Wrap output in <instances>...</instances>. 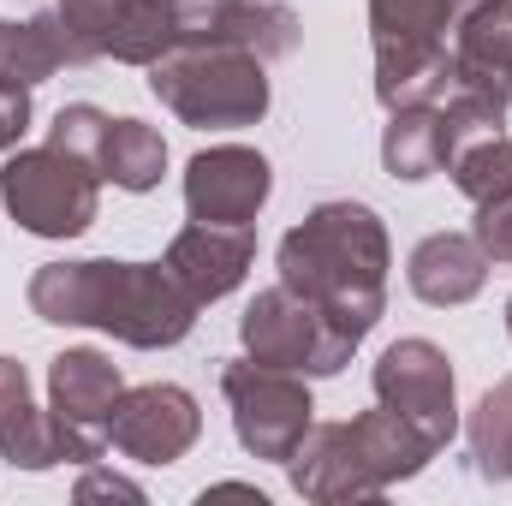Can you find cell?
I'll return each instance as SVG.
<instances>
[{
	"instance_id": "8",
	"label": "cell",
	"mask_w": 512,
	"mask_h": 506,
	"mask_svg": "<svg viewBox=\"0 0 512 506\" xmlns=\"http://www.w3.org/2000/svg\"><path fill=\"white\" fill-rule=\"evenodd\" d=\"M239 340L256 364H274V370H298V376H340L352 364V340H340L322 310L310 298H298L292 286H268L256 292L239 316Z\"/></svg>"
},
{
	"instance_id": "11",
	"label": "cell",
	"mask_w": 512,
	"mask_h": 506,
	"mask_svg": "<svg viewBox=\"0 0 512 506\" xmlns=\"http://www.w3.org/2000/svg\"><path fill=\"white\" fill-rule=\"evenodd\" d=\"M84 60H120V66H155L179 30L173 0H54Z\"/></svg>"
},
{
	"instance_id": "22",
	"label": "cell",
	"mask_w": 512,
	"mask_h": 506,
	"mask_svg": "<svg viewBox=\"0 0 512 506\" xmlns=\"http://www.w3.org/2000/svg\"><path fill=\"white\" fill-rule=\"evenodd\" d=\"M447 173H453V185H459L471 203L512 197V137L507 131H477V137H465V143L447 155Z\"/></svg>"
},
{
	"instance_id": "10",
	"label": "cell",
	"mask_w": 512,
	"mask_h": 506,
	"mask_svg": "<svg viewBox=\"0 0 512 506\" xmlns=\"http://www.w3.org/2000/svg\"><path fill=\"white\" fill-rule=\"evenodd\" d=\"M126 393V376L108 352L72 346L48 364V411L66 435V465H96L108 453V423Z\"/></svg>"
},
{
	"instance_id": "21",
	"label": "cell",
	"mask_w": 512,
	"mask_h": 506,
	"mask_svg": "<svg viewBox=\"0 0 512 506\" xmlns=\"http://www.w3.org/2000/svg\"><path fill=\"white\" fill-rule=\"evenodd\" d=\"M96 173L120 191H155L167 173V143L161 131L143 120H108L102 143H96Z\"/></svg>"
},
{
	"instance_id": "24",
	"label": "cell",
	"mask_w": 512,
	"mask_h": 506,
	"mask_svg": "<svg viewBox=\"0 0 512 506\" xmlns=\"http://www.w3.org/2000/svg\"><path fill=\"white\" fill-rule=\"evenodd\" d=\"M108 120H114V114H102V108H90V102H72V108H60V114H54L48 143H60V149H72V155L96 161V143H102Z\"/></svg>"
},
{
	"instance_id": "4",
	"label": "cell",
	"mask_w": 512,
	"mask_h": 506,
	"mask_svg": "<svg viewBox=\"0 0 512 506\" xmlns=\"http://www.w3.org/2000/svg\"><path fill=\"white\" fill-rule=\"evenodd\" d=\"M149 96L197 131H239L268 114V60L251 48L179 42L149 66Z\"/></svg>"
},
{
	"instance_id": "20",
	"label": "cell",
	"mask_w": 512,
	"mask_h": 506,
	"mask_svg": "<svg viewBox=\"0 0 512 506\" xmlns=\"http://www.w3.org/2000/svg\"><path fill=\"white\" fill-rule=\"evenodd\" d=\"M453 155L447 143V120H441V102H411V108H393L382 131V167L393 179H429L441 173Z\"/></svg>"
},
{
	"instance_id": "1",
	"label": "cell",
	"mask_w": 512,
	"mask_h": 506,
	"mask_svg": "<svg viewBox=\"0 0 512 506\" xmlns=\"http://www.w3.org/2000/svg\"><path fill=\"white\" fill-rule=\"evenodd\" d=\"M30 310L54 328H102L120 346L161 352L197 328V298L173 280L167 262H48L30 274Z\"/></svg>"
},
{
	"instance_id": "5",
	"label": "cell",
	"mask_w": 512,
	"mask_h": 506,
	"mask_svg": "<svg viewBox=\"0 0 512 506\" xmlns=\"http://www.w3.org/2000/svg\"><path fill=\"white\" fill-rule=\"evenodd\" d=\"M459 0H370L376 102L387 114L411 102H441L453 90V24Z\"/></svg>"
},
{
	"instance_id": "18",
	"label": "cell",
	"mask_w": 512,
	"mask_h": 506,
	"mask_svg": "<svg viewBox=\"0 0 512 506\" xmlns=\"http://www.w3.org/2000/svg\"><path fill=\"white\" fill-rule=\"evenodd\" d=\"M483 280H489V256L471 233H429L405 262V286L435 310L471 304L483 292Z\"/></svg>"
},
{
	"instance_id": "19",
	"label": "cell",
	"mask_w": 512,
	"mask_h": 506,
	"mask_svg": "<svg viewBox=\"0 0 512 506\" xmlns=\"http://www.w3.org/2000/svg\"><path fill=\"white\" fill-rule=\"evenodd\" d=\"M66 66H84V48L72 42L66 18L54 6L36 12V18H24V24H0V78L36 90V84H48Z\"/></svg>"
},
{
	"instance_id": "3",
	"label": "cell",
	"mask_w": 512,
	"mask_h": 506,
	"mask_svg": "<svg viewBox=\"0 0 512 506\" xmlns=\"http://www.w3.org/2000/svg\"><path fill=\"white\" fill-rule=\"evenodd\" d=\"M435 459V447L399 423L387 405L352 417V423H310L298 453L286 459L292 489L316 506H340V501H382L387 489L411 483L423 465Z\"/></svg>"
},
{
	"instance_id": "26",
	"label": "cell",
	"mask_w": 512,
	"mask_h": 506,
	"mask_svg": "<svg viewBox=\"0 0 512 506\" xmlns=\"http://www.w3.org/2000/svg\"><path fill=\"white\" fill-rule=\"evenodd\" d=\"M24 131H30V90L0 78V155H12Z\"/></svg>"
},
{
	"instance_id": "13",
	"label": "cell",
	"mask_w": 512,
	"mask_h": 506,
	"mask_svg": "<svg viewBox=\"0 0 512 506\" xmlns=\"http://www.w3.org/2000/svg\"><path fill=\"white\" fill-rule=\"evenodd\" d=\"M268 191H274L268 155L245 149V143H215V149L191 155V167H185V209H191V221H209V227H251Z\"/></svg>"
},
{
	"instance_id": "9",
	"label": "cell",
	"mask_w": 512,
	"mask_h": 506,
	"mask_svg": "<svg viewBox=\"0 0 512 506\" xmlns=\"http://www.w3.org/2000/svg\"><path fill=\"white\" fill-rule=\"evenodd\" d=\"M376 405L411 423L435 453L459 435V387L435 340H393L376 358Z\"/></svg>"
},
{
	"instance_id": "23",
	"label": "cell",
	"mask_w": 512,
	"mask_h": 506,
	"mask_svg": "<svg viewBox=\"0 0 512 506\" xmlns=\"http://www.w3.org/2000/svg\"><path fill=\"white\" fill-rule=\"evenodd\" d=\"M465 441H471L477 477L512 483V381H495V387L477 399V411H471V423H465Z\"/></svg>"
},
{
	"instance_id": "17",
	"label": "cell",
	"mask_w": 512,
	"mask_h": 506,
	"mask_svg": "<svg viewBox=\"0 0 512 506\" xmlns=\"http://www.w3.org/2000/svg\"><path fill=\"white\" fill-rule=\"evenodd\" d=\"M0 459L12 471H54L66 465V435L54 411L30 399V376L18 358H0Z\"/></svg>"
},
{
	"instance_id": "16",
	"label": "cell",
	"mask_w": 512,
	"mask_h": 506,
	"mask_svg": "<svg viewBox=\"0 0 512 506\" xmlns=\"http://www.w3.org/2000/svg\"><path fill=\"white\" fill-rule=\"evenodd\" d=\"M251 256H256L251 227H209V221H191L185 233H173V245H167L161 262L173 268V280H179L197 304H215V298H227V292L245 286Z\"/></svg>"
},
{
	"instance_id": "6",
	"label": "cell",
	"mask_w": 512,
	"mask_h": 506,
	"mask_svg": "<svg viewBox=\"0 0 512 506\" xmlns=\"http://www.w3.org/2000/svg\"><path fill=\"white\" fill-rule=\"evenodd\" d=\"M0 203L36 239H78V233H90V221L102 209V173H96V161H84L60 143L12 149L0 167Z\"/></svg>"
},
{
	"instance_id": "28",
	"label": "cell",
	"mask_w": 512,
	"mask_h": 506,
	"mask_svg": "<svg viewBox=\"0 0 512 506\" xmlns=\"http://www.w3.org/2000/svg\"><path fill=\"white\" fill-rule=\"evenodd\" d=\"M459 6H471V0H459Z\"/></svg>"
},
{
	"instance_id": "14",
	"label": "cell",
	"mask_w": 512,
	"mask_h": 506,
	"mask_svg": "<svg viewBox=\"0 0 512 506\" xmlns=\"http://www.w3.org/2000/svg\"><path fill=\"white\" fill-rule=\"evenodd\" d=\"M173 30L179 42H221V48H251L256 60H286L304 24L292 6L274 0H173Z\"/></svg>"
},
{
	"instance_id": "7",
	"label": "cell",
	"mask_w": 512,
	"mask_h": 506,
	"mask_svg": "<svg viewBox=\"0 0 512 506\" xmlns=\"http://www.w3.org/2000/svg\"><path fill=\"white\" fill-rule=\"evenodd\" d=\"M310 376L298 370H274L256 358H233L221 370V393L233 405V435L251 459L286 465L304 441V429L316 423V399H310Z\"/></svg>"
},
{
	"instance_id": "25",
	"label": "cell",
	"mask_w": 512,
	"mask_h": 506,
	"mask_svg": "<svg viewBox=\"0 0 512 506\" xmlns=\"http://www.w3.org/2000/svg\"><path fill=\"white\" fill-rule=\"evenodd\" d=\"M78 501H143V489L131 483V477H120V471H102V459L96 465H84V477H78V489H72Z\"/></svg>"
},
{
	"instance_id": "2",
	"label": "cell",
	"mask_w": 512,
	"mask_h": 506,
	"mask_svg": "<svg viewBox=\"0 0 512 506\" xmlns=\"http://www.w3.org/2000/svg\"><path fill=\"white\" fill-rule=\"evenodd\" d=\"M387 227L370 203H316L286 239H280V286H292L298 298H310L322 310V322L364 346L370 328L387 310Z\"/></svg>"
},
{
	"instance_id": "27",
	"label": "cell",
	"mask_w": 512,
	"mask_h": 506,
	"mask_svg": "<svg viewBox=\"0 0 512 506\" xmlns=\"http://www.w3.org/2000/svg\"><path fill=\"white\" fill-rule=\"evenodd\" d=\"M507 334H512V298H507Z\"/></svg>"
},
{
	"instance_id": "15",
	"label": "cell",
	"mask_w": 512,
	"mask_h": 506,
	"mask_svg": "<svg viewBox=\"0 0 512 506\" xmlns=\"http://www.w3.org/2000/svg\"><path fill=\"white\" fill-rule=\"evenodd\" d=\"M453 90L512 108V0H471L453 24Z\"/></svg>"
},
{
	"instance_id": "12",
	"label": "cell",
	"mask_w": 512,
	"mask_h": 506,
	"mask_svg": "<svg viewBox=\"0 0 512 506\" xmlns=\"http://www.w3.org/2000/svg\"><path fill=\"white\" fill-rule=\"evenodd\" d=\"M203 435V411L185 387L173 381H143L126 387L108 423V447H120L137 465H179Z\"/></svg>"
}]
</instances>
